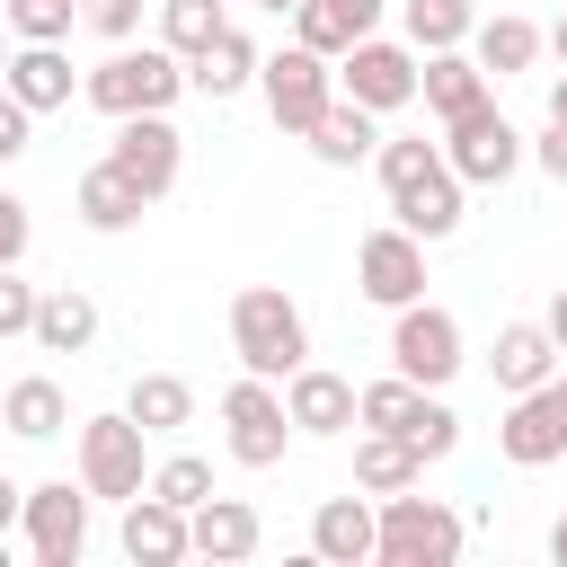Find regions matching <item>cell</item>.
Returning a JSON list of instances; mask_svg holds the SVG:
<instances>
[{
    "label": "cell",
    "instance_id": "obj_1",
    "mask_svg": "<svg viewBox=\"0 0 567 567\" xmlns=\"http://www.w3.org/2000/svg\"><path fill=\"white\" fill-rule=\"evenodd\" d=\"M381 186H390L399 230H416V239H452L461 230V177L443 168V142H425V133L381 142Z\"/></svg>",
    "mask_w": 567,
    "mask_h": 567
},
{
    "label": "cell",
    "instance_id": "obj_2",
    "mask_svg": "<svg viewBox=\"0 0 567 567\" xmlns=\"http://www.w3.org/2000/svg\"><path fill=\"white\" fill-rule=\"evenodd\" d=\"M230 346H239V363H248L257 381H284V372H301V363H310L301 301H292L284 284H248V292L230 301Z\"/></svg>",
    "mask_w": 567,
    "mask_h": 567
},
{
    "label": "cell",
    "instance_id": "obj_3",
    "mask_svg": "<svg viewBox=\"0 0 567 567\" xmlns=\"http://www.w3.org/2000/svg\"><path fill=\"white\" fill-rule=\"evenodd\" d=\"M186 89V62L168 53V44H115L89 80H80V97L97 106V115H168V97Z\"/></svg>",
    "mask_w": 567,
    "mask_h": 567
},
{
    "label": "cell",
    "instance_id": "obj_4",
    "mask_svg": "<svg viewBox=\"0 0 567 567\" xmlns=\"http://www.w3.org/2000/svg\"><path fill=\"white\" fill-rule=\"evenodd\" d=\"M372 558H381V567H452V558H461V514L399 487V496H381V514H372Z\"/></svg>",
    "mask_w": 567,
    "mask_h": 567
},
{
    "label": "cell",
    "instance_id": "obj_5",
    "mask_svg": "<svg viewBox=\"0 0 567 567\" xmlns=\"http://www.w3.org/2000/svg\"><path fill=\"white\" fill-rule=\"evenodd\" d=\"M257 89H266V115L284 133H310L337 97V62L310 53V44H284V53H257Z\"/></svg>",
    "mask_w": 567,
    "mask_h": 567
},
{
    "label": "cell",
    "instance_id": "obj_6",
    "mask_svg": "<svg viewBox=\"0 0 567 567\" xmlns=\"http://www.w3.org/2000/svg\"><path fill=\"white\" fill-rule=\"evenodd\" d=\"M390 372H408L416 390H443V381L461 372V319H452V310H434L425 292H416V301H399V328H390Z\"/></svg>",
    "mask_w": 567,
    "mask_h": 567
},
{
    "label": "cell",
    "instance_id": "obj_7",
    "mask_svg": "<svg viewBox=\"0 0 567 567\" xmlns=\"http://www.w3.org/2000/svg\"><path fill=\"white\" fill-rule=\"evenodd\" d=\"M443 133H452V142H443V168H452L461 186H505V177L523 168V133H514L487 97H478L470 115H452Z\"/></svg>",
    "mask_w": 567,
    "mask_h": 567
},
{
    "label": "cell",
    "instance_id": "obj_8",
    "mask_svg": "<svg viewBox=\"0 0 567 567\" xmlns=\"http://www.w3.org/2000/svg\"><path fill=\"white\" fill-rule=\"evenodd\" d=\"M142 443H151V434H142L133 416H89V425H80V487H89V496H106V505L142 496V487H151Z\"/></svg>",
    "mask_w": 567,
    "mask_h": 567
},
{
    "label": "cell",
    "instance_id": "obj_9",
    "mask_svg": "<svg viewBox=\"0 0 567 567\" xmlns=\"http://www.w3.org/2000/svg\"><path fill=\"white\" fill-rule=\"evenodd\" d=\"M337 97H354V106H372V115L408 106V97H416V44L354 35V44L337 53Z\"/></svg>",
    "mask_w": 567,
    "mask_h": 567
},
{
    "label": "cell",
    "instance_id": "obj_10",
    "mask_svg": "<svg viewBox=\"0 0 567 567\" xmlns=\"http://www.w3.org/2000/svg\"><path fill=\"white\" fill-rule=\"evenodd\" d=\"M221 425H230V461H239V470H275L284 443H292V416H284V399H275V381H257V372L221 390Z\"/></svg>",
    "mask_w": 567,
    "mask_h": 567
},
{
    "label": "cell",
    "instance_id": "obj_11",
    "mask_svg": "<svg viewBox=\"0 0 567 567\" xmlns=\"http://www.w3.org/2000/svg\"><path fill=\"white\" fill-rule=\"evenodd\" d=\"M18 523H27V549H35V567H80V549H89V487H71V478H44V487H27Z\"/></svg>",
    "mask_w": 567,
    "mask_h": 567
},
{
    "label": "cell",
    "instance_id": "obj_12",
    "mask_svg": "<svg viewBox=\"0 0 567 567\" xmlns=\"http://www.w3.org/2000/svg\"><path fill=\"white\" fill-rule=\"evenodd\" d=\"M496 443H505V461H514V470H549V461L567 452V381L549 372L540 390H514V408H505Z\"/></svg>",
    "mask_w": 567,
    "mask_h": 567
},
{
    "label": "cell",
    "instance_id": "obj_13",
    "mask_svg": "<svg viewBox=\"0 0 567 567\" xmlns=\"http://www.w3.org/2000/svg\"><path fill=\"white\" fill-rule=\"evenodd\" d=\"M354 284H363V301H381V310H399V301H416L425 292V239L416 230H363V248H354Z\"/></svg>",
    "mask_w": 567,
    "mask_h": 567
},
{
    "label": "cell",
    "instance_id": "obj_14",
    "mask_svg": "<svg viewBox=\"0 0 567 567\" xmlns=\"http://www.w3.org/2000/svg\"><path fill=\"white\" fill-rule=\"evenodd\" d=\"M151 204L177 186V168H186V142H177V124L168 115H115V151H106Z\"/></svg>",
    "mask_w": 567,
    "mask_h": 567
},
{
    "label": "cell",
    "instance_id": "obj_15",
    "mask_svg": "<svg viewBox=\"0 0 567 567\" xmlns=\"http://www.w3.org/2000/svg\"><path fill=\"white\" fill-rule=\"evenodd\" d=\"M284 416H292V434H346L354 425V381L328 372V363H301V372H284Z\"/></svg>",
    "mask_w": 567,
    "mask_h": 567
},
{
    "label": "cell",
    "instance_id": "obj_16",
    "mask_svg": "<svg viewBox=\"0 0 567 567\" xmlns=\"http://www.w3.org/2000/svg\"><path fill=\"white\" fill-rule=\"evenodd\" d=\"M266 532H257V505H239V496H204L195 514H186V558H213V567H230V558H248Z\"/></svg>",
    "mask_w": 567,
    "mask_h": 567
},
{
    "label": "cell",
    "instance_id": "obj_17",
    "mask_svg": "<svg viewBox=\"0 0 567 567\" xmlns=\"http://www.w3.org/2000/svg\"><path fill=\"white\" fill-rule=\"evenodd\" d=\"M0 89H9L27 115H53V106H71V53H62V44H9Z\"/></svg>",
    "mask_w": 567,
    "mask_h": 567
},
{
    "label": "cell",
    "instance_id": "obj_18",
    "mask_svg": "<svg viewBox=\"0 0 567 567\" xmlns=\"http://www.w3.org/2000/svg\"><path fill=\"white\" fill-rule=\"evenodd\" d=\"M124 558H133V567H177V558H186V514L159 505L151 487L124 496Z\"/></svg>",
    "mask_w": 567,
    "mask_h": 567
},
{
    "label": "cell",
    "instance_id": "obj_19",
    "mask_svg": "<svg viewBox=\"0 0 567 567\" xmlns=\"http://www.w3.org/2000/svg\"><path fill=\"white\" fill-rule=\"evenodd\" d=\"M44 354H89L97 346V301L80 292V284H53V292H35V328H27Z\"/></svg>",
    "mask_w": 567,
    "mask_h": 567
},
{
    "label": "cell",
    "instance_id": "obj_20",
    "mask_svg": "<svg viewBox=\"0 0 567 567\" xmlns=\"http://www.w3.org/2000/svg\"><path fill=\"white\" fill-rule=\"evenodd\" d=\"M416 478H425V452H416L408 434H381V425L354 434V487H363V496H399V487H416Z\"/></svg>",
    "mask_w": 567,
    "mask_h": 567
},
{
    "label": "cell",
    "instance_id": "obj_21",
    "mask_svg": "<svg viewBox=\"0 0 567 567\" xmlns=\"http://www.w3.org/2000/svg\"><path fill=\"white\" fill-rule=\"evenodd\" d=\"M416 97L452 124V115H470V106L487 97V71H478L461 44H443V53H425V62H416Z\"/></svg>",
    "mask_w": 567,
    "mask_h": 567
},
{
    "label": "cell",
    "instance_id": "obj_22",
    "mask_svg": "<svg viewBox=\"0 0 567 567\" xmlns=\"http://www.w3.org/2000/svg\"><path fill=\"white\" fill-rule=\"evenodd\" d=\"M558 372V337L540 328V319H514V328H496V390L514 399V390H540Z\"/></svg>",
    "mask_w": 567,
    "mask_h": 567
},
{
    "label": "cell",
    "instance_id": "obj_23",
    "mask_svg": "<svg viewBox=\"0 0 567 567\" xmlns=\"http://www.w3.org/2000/svg\"><path fill=\"white\" fill-rule=\"evenodd\" d=\"M310 558L363 567V558H372V505H363V496H328V505L310 514Z\"/></svg>",
    "mask_w": 567,
    "mask_h": 567
},
{
    "label": "cell",
    "instance_id": "obj_24",
    "mask_svg": "<svg viewBox=\"0 0 567 567\" xmlns=\"http://www.w3.org/2000/svg\"><path fill=\"white\" fill-rule=\"evenodd\" d=\"M0 425H9V434H27V443H53V434L71 425V399H62V381H44V372L9 381V390H0Z\"/></svg>",
    "mask_w": 567,
    "mask_h": 567
},
{
    "label": "cell",
    "instance_id": "obj_25",
    "mask_svg": "<svg viewBox=\"0 0 567 567\" xmlns=\"http://www.w3.org/2000/svg\"><path fill=\"white\" fill-rule=\"evenodd\" d=\"M470 62H478L487 80H514V71L540 62V27H532V18H478V27H470Z\"/></svg>",
    "mask_w": 567,
    "mask_h": 567
},
{
    "label": "cell",
    "instance_id": "obj_26",
    "mask_svg": "<svg viewBox=\"0 0 567 567\" xmlns=\"http://www.w3.org/2000/svg\"><path fill=\"white\" fill-rule=\"evenodd\" d=\"M301 142H310L328 168H354V159H372V151H381V133H372V106H354V97H328V115H319Z\"/></svg>",
    "mask_w": 567,
    "mask_h": 567
},
{
    "label": "cell",
    "instance_id": "obj_27",
    "mask_svg": "<svg viewBox=\"0 0 567 567\" xmlns=\"http://www.w3.org/2000/svg\"><path fill=\"white\" fill-rule=\"evenodd\" d=\"M142 213H151V195H142L115 159H97V168L80 177V221H89V230H133Z\"/></svg>",
    "mask_w": 567,
    "mask_h": 567
},
{
    "label": "cell",
    "instance_id": "obj_28",
    "mask_svg": "<svg viewBox=\"0 0 567 567\" xmlns=\"http://www.w3.org/2000/svg\"><path fill=\"white\" fill-rule=\"evenodd\" d=\"M248 80H257V44H248L239 27H221V35L186 62V89H204V97H239Z\"/></svg>",
    "mask_w": 567,
    "mask_h": 567
},
{
    "label": "cell",
    "instance_id": "obj_29",
    "mask_svg": "<svg viewBox=\"0 0 567 567\" xmlns=\"http://www.w3.org/2000/svg\"><path fill=\"white\" fill-rule=\"evenodd\" d=\"M124 416H133L142 434H177V425L195 416V390H186L177 372H142V381H133V399H124Z\"/></svg>",
    "mask_w": 567,
    "mask_h": 567
},
{
    "label": "cell",
    "instance_id": "obj_30",
    "mask_svg": "<svg viewBox=\"0 0 567 567\" xmlns=\"http://www.w3.org/2000/svg\"><path fill=\"white\" fill-rule=\"evenodd\" d=\"M399 18H408V44H416V53L470 44V27H478V9H470V0H399Z\"/></svg>",
    "mask_w": 567,
    "mask_h": 567
},
{
    "label": "cell",
    "instance_id": "obj_31",
    "mask_svg": "<svg viewBox=\"0 0 567 567\" xmlns=\"http://www.w3.org/2000/svg\"><path fill=\"white\" fill-rule=\"evenodd\" d=\"M425 416V390L408 381V372H390V381H372V390H354V425H381V434H408Z\"/></svg>",
    "mask_w": 567,
    "mask_h": 567
},
{
    "label": "cell",
    "instance_id": "obj_32",
    "mask_svg": "<svg viewBox=\"0 0 567 567\" xmlns=\"http://www.w3.org/2000/svg\"><path fill=\"white\" fill-rule=\"evenodd\" d=\"M221 27H230V18H221V0H159V44H168L177 62H195Z\"/></svg>",
    "mask_w": 567,
    "mask_h": 567
},
{
    "label": "cell",
    "instance_id": "obj_33",
    "mask_svg": "<svg viewBox=\"0 0 567 567\" xmlns=\"http://www.w3.org/2000/svg\"><path fill=\"white\" fill-rule=\"evenodd\" d=\"M354 35H363V27H354V9H346V0H292V44H310V53H328V62H337Z\"/></svg>",
    "mask_w": 567,
    "mask_h": 567
},
{
    "label": "cell",
    "instance_id": "obj_34",
    "mask_svg": "<svg viewBox=\"0 0 567 567\" xmlns=\"http://www.w3.org/2000/svg\"><path fill=\"white\" fill-rule=\"evenodd\" d=\"M151 496H159V505H177V514H195V505L213 496V461H195V452L159 461V470H151Z\"/></svg>",
    "mask_w": 567,
    "mask_h": 567
},
{
    "label": "cell",
    "instance_id": "obj_35",
    "mask_svg": "<svg viewBox=\"0 0 567 567\" xmlns=\"http://www.w3.org/2000/svg\"><path fill=\"white\" fill-rule=\"evenodd\" d=\"M0 9H9V35L18 44H62L71 18H80V0H0Z\"/></svg>",
    "mask_w": 567,
    "mask_h": 567
},
{
    "label": "cell",
    "instance_id": "obj_36",
    "mask_svg": "<svg viewBox=\"0 0 567 567\" xmlns=\"http://www.w3.org/2000/svg\"><path fill=\"white\" fill-rule=\"evenodd\" d=\"M408 443H416V452H425V461H443V452H452V443H461V416H452V408H443V399H425V416H416V425H408Z\"/></svg>",
    "mask_w": 567,
    "mask_h": 567
},
{
    "label": "cell",
    "instance_id": "obj_37",
    "mask_svg": "<svg viewBox=\"0 0 567 567\" xmlns=\"http://www.w3.org/2000/svg\"><path fill=\"white\" fill-rule=\"evenodd\" d=\"M80 27H97L106 44H133V27H142V0H80Z\"/></svg>",
    "mask_w": 567,
    "mask_h": 567
},
{
    "label": "cell",
    "instance_id": "obj_38",
    "mask_svg": "<svg viewBox=\"0 0 567 567\" xmlns=\"http://www.w3.org/2000/svg\"><path fill=\"white\" fill-rule=\"evenodd\" d=\"M35 328V284H18V266H0V337Z\"/></svg>",
    "mask_w": 567,
    "mask_h": 567
},
{
    "label": "cell",
    "instance_id": "obj_39",
    "mask_svg": "<svg viewBox=\"0 0 567 567\" xmlns=\"http://www.w3.org/2000/svg\"><path fill=\"white\" fill-rule=\"evenodd\" d=\"M27 124H35V115H27V106H18L9 89H0V168H9L18 151H27Z\"/></svg>",
    "mask_w": 567,
    "mask_h": 567
},
{
    "label": "cell",
    "instance_id": "obj_40",
    "mask_svg": "<svg viewBox=\"0 0 567 567\" xmlns=\"http://www.w3.org/2000/svg\"><path fill=\"white\" fill-rule=\"evenodd\" d=\"M18 257H27V204L0 195V266H18Z\"/></svg>",
    "mask_w": 567,
    "mask_h": 567
},
{
    "label": "cell",
    "instance_id": "obj_41",
    "mask_svg": "<svg viewBox=\"0 0 567 567\" xmlns=\"http://www.w3.org/2000/svg\"><path fill=\"white\" fill-rule=\"evenodd\" d=\"M532 159H540V168H549V177H558V186H567V124H549V133H540V142H532Z\"/></svg>",
    "mask_w": 567,
    "mask_h": 567
},
{
    "label": "cell",
    "instance_id": "obj_42",
    "mask_svg": "<svg viewBox=\"0 0 567 567\" xmlns=\"http://www.w3.org/2000/svg\"><path fill=\"white\" fill-rule=\"evenodd\" d=\"M18 505H27V487H18V478H0V532L18 523Z\"/></svg>",
    "mask_w": 567,
    "mask_h": 567
},
{
    "label": "cell",
    "instance_id": "obj_43",
    "mask_svg": "<svg viewBox=\"0 0 567 567\" xmlns=\"http://www.w3.org/2000/svg\"><path fill=\"white\" fill-rule=\"evenodd\" d=\"M549 337H558V354H567V284H558V301H549V319H540Z\"/></svg>",
    "mask_w": 567,
    "mask_h": 567
},
{
    "label": "cell",
    "instance_id": "obj_44",
    "mask_svg": "<svg viewBox=\"0 0 567 567\" xmlns=\"http://www.w3.org/2000/svg\"><path fill=\"white\" fill-rule=\"evenodd\" d=\"M549 558H558V567H567V514H558V523H549Z\"/></svg>",
    "mask_w": 567,
    "mask_h": 567
},
{
    "label": "cell",
    "instance_id": "obj_45",
    "mask_svg": "<svg viewBox=\"0 0 567 567\" xmlns=\"http://www.w3.org/2000/svg\"><path fill=\"white\" fill-rule=\"evenodd\" d=\"M346 9H354V27L372 35V18H381V0H346Z\"/></svg>",
    "mask_w": 567,
    "mask_h": 567
},
{
    "label": "cell",
    "instance_id": "obj_46",
    "mask_svg": "<svg viewBox=\"0 0 567 567\" xmlns=\"http://www.w3.org/2000/svg\"><path fill=\"white\" fill-rule=\"evenodd\" d=\"M549 124H567V80H549Z\"/></svg>",
    "mask_w": 567,
    "mask_h": 567
},
{
    "label": "cell",
    "instance_id": "obj_47",
    "mask_svg": "<svg viewBox=\"0 0 567 567\" xmlns=\"http://www.w3.org/2000/svg\"><path fill=\"white\" fill-rule=\"evenodd\" d=\"M540 44H558V62H567V18H558V27H549V35H540Z\"/></svg>",
    "mask_w": 567,
    "mask_h": 567
},
{
    "label": "cell",
    "instance_id": "obj_48",
    "mask_svg": "<svg viewBox=\"0 0 567 567\" xmlns=\"http://www.w3.org/2000/svg\"><path fill=\"white\" fill-rule=\"evenodd\" d=\"M257 9H275V18H292V0H257Z\"/></svg>",
    "mask_w": 567,
    "mask_h": 567
},
{
    "label": "cell",
    "instance_id": "obj_49",
    "mask_svg": "<svg viewBox=\"0 0 567 567\" xmlns=\"http://www.w3.org/2000/svg\"><path fill=\"white\" fill-rule=\"evenodd\" d=\"M0 567H9V532H0Z\"/></svg>",
    "mask_w": 567,
    "mask_h": 567
},
{
    "label": "cell",
    "instance_id": "obj_50",
    "mask_svg": "<svg viewBox=\"0 0 567 567\" xmlns=\"http://www.w3.org/2000/svg\"><path fill=\"white\" fill-rule=\"evenodd\" d=\"M0 71H9V35H0Z\"/></svg>",
    "mask_w": 567,
    "mask_h": 567
},
{
    "label": "cell",
    "instance_id": "obj_51",
    "mask_svg": "<svg viewBox=\"0 0 567 567\" xmlns=\"http://www.w3.org/2000/svg\"><path fill=\"white\" fill-rule=\"evenodd\" d=\"M558 461H567V452H558Z\"/></svg>",
    "mask_w": 567,
    "mask_h": 567
},
{
    "label": "cell",
    "instance_id": "obj_52",
    "mask_svg": "<svg viewBox=\"0 0 567 567\" xmlns=\"http://www.w3.org/2000/svg\"><path fill=\"white\" fill-rule=\"evenodd\" d=\"M558 381H567V372H558Z\"/></svg>",
    "mask_w": 567,
    "mask_h": 567
}]
</instances>
